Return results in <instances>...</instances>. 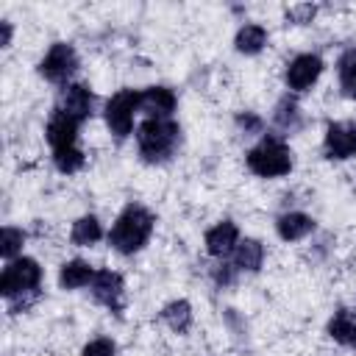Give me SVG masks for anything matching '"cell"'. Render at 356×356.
<instances>
[{"instance_id": "cell-21", "label": "cell", "mask_w": 356, "mask_h": 356, "mask_svg": "<svg viewBox=\"0 0 356 356\" xmlns=\"http://www.w3.org/2000/svg\"><path fill=\"white\" fill-rule=\"evenodd\" d=\"M339 83L348 97H356V50H348L339 58Z\"/></svg>"}, {"instance_id": "cell-13", "label": "cell", "mask_w": 356, "mask_h": 356, "mask_svg": "<svg viewBox=\"0 0 356 356\" xmlns=\"http://www.w3.org/2000/svg\"><path fill=\"white\" fill-rule=\"evenodd\" d=\"M236 225L234 222H220V225H214L209 234H206V250L211 253V256H225L234 245H236Z\"/></svg>"}, {"instance_id": "cell-27", "label": "cell", "mask_w": 356, "mask_h": 356, "mask_svg": "<svg viewBox=\"0 0 356 356\" xmlns=\"http://www.w3.org/2000/svg\"><path fill=\"white\" fill-rule=\"evenodd\" d=\"M0 28H3V39H0V44L6 47V44L11 42V25H8V22H0Z\"/></svg>"}, {"instance_id": "cell-1", "label": "cell", "mask_w": 356, "mask_h": 356, "mask_svg": "<svg viewBox=\"0 0 356 356\" xmlns=\"http://www.w3.org/2000/svg\"><path fill=\"white\" fill-rule=\"evenodd\" d=\"M150 231H153V214L147 209H142V206H128L117 217L108 239L120 253H134L147 242Z\"/></svg>"}, {"instance_id": "cell-22", "label": "cell", "mask_w": 356, "mask_h": 356, "mask_svg": "<svg viewBox=\"0 0 356 356\" xmlns=\"http://www.w3.org/2000/svg\"><path fill=\"white\" fill-rule=\"evenodd\" d=\"M22 242H25V234H22V231H17V228H3V234H0V253H3L6 259H14V256L19 253V248H22Z\"/></svg>"}, {"instance_id": "cell-3", "label": "cell", "mask_w": 356, "mask_h": 356, "mask_svg": "<svg viewBox=\"0 0 356 356\" xmlns=\"http://www.w3.org/2000/svg\"><path fill=\"white\" fill-rule=\"evenodd\" d=\"M248 167H250L256 175L275 178V175H286V172H289L292 159H289V150H286L278 139H264L259 147H253V150L248 153Z\"/></svg>"}, {"instance_id": "cell-23", "label": "cell", "mask_w": 356, "mask_h": 356, "mask_svg": "<svg viewBox=\"0 0 356 356\" xmlns=\"http://www.w3.org/2000/svg\"><path fill=\"white\" fill-rule=\"evenodd\" d=\"M81 164H83V153L81 150H75V147L56 150V167L61 172H75V170H81Z\"/></svg>"}, {"instance_id": "cell-2", "label": "cell", "mask_w": 356, "mask_h": 356, "mask_svg": "<svg viewBox=\"0 0 356 356\" xmlns=\"http://www.w3.org/2000/svg\"><path fill=\"white\" fill-rule=\"evenodd\" d=\"M136 142L147 161H161L172 153L178 142V125L164 117H147L136 131Z\"/></svg>"}, {"instance_id": "cell-24", "label": "cell", "mask_w": 356, "mask_h": 356, "mask_svg": "<svg viewBox=\"0 0 356 356\" xmlns=\"http://www.w3.org/2000/svg\"><path fill=\"white\" fill-rule=\"evenodd\" d=\"M81 356H114V342L111 339H92Z\"/></svg>"}, {"instance_id": "cell-20", "label": "cell", "mask_w": 356, "mask_h": 356, "mask_svg": "<svg viewBox=\"0 0 356 356\" xmlns=\"http://www.w3.org/2000/svg\"><path fill=\"white\" fill-rule=\"evenodd\" d=\"M103 236V231H100V222L95 220V217H81L75 225H72V242L75 245H92V242H97Z\"/></svg>"}, {"instance_id": "cell-4", "label": "cell", "mask_w": 356, "mask_h": 356, "mask_svg": "<svg viewBox=\"0 0 356 356\" xmlns=\"http://www.w3.org/2000/svg\"><path fill=\"white\" fill-rule=\"evenodd\" d=\"M39 275H42V270L33 259H14L0 275V292L6 298L22 295V292H28L39 284Z\"/></svg>"}, {"instance_id": "cell-12", "label": "cell", "mask_w": 356, "mask_h": 356, "mask_svg": "<svg viewBox=\"0 0 356 356\" xmlns=\"http://www.w3.org/2000/svg\"><path fill=\"white\" fill-rule=\"evenodd\" d=\"M61 111H67L75 120L89 117L92 114V95H89V89L81 86V83H70L64 89V95H61Z\"/></svg>"}, {"instance_id": "cell-14", "label": "cell", "mask_w": 356, "mask_h": 356, "mask_svg": "<svg viewBox=\"0 0 356 356\" xmlns=\"http://www.w3.org/2000/svg\"><path fill=\"white\" fill-rule=\"evenodd\" d=\"M312 228H314L312 217H306V214H300V211H289V214H284V217L278 220V234H281V239H289V242L303 239Z\"/></svg>"}, {"instance_id": "cell-6", "label": "cell", "mask_w": 356, "mask_h": 356, "mask_svg": "<svg viewBox=\"0 0 356 356\" xmlns=\"http://www.w3.org/2000/svg\"><path fill=\"white\" fill-rule=\"evenodd\" d=\"M75 70H78V56H75V50H72L70 44H64V42L53 44V47L47 50V56L42 58V64H39V72H42L47 81H67Z\"/></svg>"}, {"instance_id": "cell-9", "label": "cell", "mask_w": 356, "mask_h": 356, "mask_svg": "<svg viewBox=\"0 0 356 356\" xmlns=\"http://www.w3.org/2000/svg\"><path fill=\"white\" fill-rule=\"evenodd\" d=\"M78 122L75 117H70L67 111H56L47 122V142L56 147V150H64V147H72V139L78 134Z\"/></svg>"}, {"instance_id": "cell-5", "label": "cell", "mask_w": 356, "mask_h": 356, "mask_svg": "<svg viewBox=\"0 0 356 356\" xmlns=\"http://www.w3.org/2000/svg\"><path fill=\"white\" fill-rule=\"evenodd\" d=\"M136 108H139V92H134V89L117 92L106 106V122H108L111 134L128 136L134 128V111Z\"/></svg>"}, {"instance_id": "cell-10", "label": "cell", "mask_w": 356, "mask_h": 356, "mask_svg": "<svg viewBox=\"0 0 356 356\" xmlns=\"http://www.w3.org/2000/svg\"><path fill=\"white\" fill-rule=\"evenodd\" d=\"M139 108L147 111L150 117H170L175 108V95L164 86H150L145 92H139Z\"/></svg>"}, {"instance_id": "cell-8", "label": "cell", "mask_w": 356, "mask_h": 356, "mask_svg": "<svg viewBox=\"0 0 356 356\" xmlns=\"http://www.w3.org/2000/svg\"><path fill=\"white\" fill-rule=\"evenodd\" d=\"M320 72H323V61H320L317 56L306 53V56H298V58L286 67V83H289L292 89L303 92V89H309V86L320 78Z\"/></svg>"}, {"instance_id": "cell-18", "label": "cell", "mask_w": 356, "mask_h": 356, "mask_svg": "<svg viewBox=\"0 0 356 356\" xmlns=\"http://www.w3.org/2000/svg\"><path fill=\"white\" fill-rule=\"evenodd\" d=\"M264 42H267V33L261 25H245L236 33V50L239 53H259L264 47Z\"/></svg>"}, {"instance_id": "cell-17", "label": "cell", "mask_w": 356, "mask_h": 356, "mask_svg": "<svg viewBox=\"0 0 356 356\" xmlns=\"http://www.w3.org/2000/svg\"><path fill=\"white\" fill-rule=\"evenodd\" d=\"M261 256H264L261 242H256V239H245V242L236 245L234 261H236L239 270H259V267H261Z\"/></svg>"}, {"instance_id": "cell-16", "label": "cell", "mask_w": 356, "mask_h": 356, "mask_svg": "<svg viewBox=\"0 0 356 356\" xmlns=\"http://www.w3.org/2000/svg\"><path fill=\"white\" fill-rule=\"evenodd\" d=\"M92 278H95L92 267H89L86 261H81V259L67 261V264L61 267V275H58V281H61L64 289H78V286H83V284L92 281Z\"/></svg>"}, {"instance_id": "cell-25", "label": "cell", "mask_w": 356, "mask_h": 356, "mask_svg": "<svg viewBox=\"0 0 356 356\" xmlns=\"http://www.w3.org/2000/svg\"><path fill=\"white\" fill-rule=\"evenodd\" d=\"M286 17L295 19V22H309L314 17V6H295V8L286 11Z\"/></svg>"}, {"instance_id": "cell-11", "label": "cell", "mask_w": 356, "mask_h": 356, "mask_svg": "<svg viewBox=\"0 0 356 356\" xmlns=\"http://www.w3.org/2000/svg\"><path fill=\"white\" fill-rule=\"evenodd\" d=\"M92 292L100 303L111 306V309H120V295H122V278L111 270H100L95 273L92 278Z\"/></svg>"}, {"instance_id": "cell-15", "label": "cell", "mask_w": 356, "mask_h": 356, "mask_svg": "<svg viewBox=\"0 0 356 356\" xmlns=\"http://www.w3.org/2000/svg\"><path fill=\"white\" fill-rule=\"evenodd\" d=\"M328 334L342 345H356V314H350L345 309L337 312L328 323Z\"/></svg>"}, {"instance_id": "cell-7", "label": "cell", "mask_w": 356, "mask_h": 356, "mask_svg": "<svg viewBox=\"0 0 356 356\" xmlns=\"http://www.w3.org/2000/svg\"><path fill=\"white\" fill-rule=\"evenodd\" d=\"M325 150L331 159L356 156V128L348 122H331L325 131Z\"/></svg>"}, {"instance_id": "cell-26", "label": "cell", "mask_w": 356, "mask_h": 356, "mask_svg": "<svg viewBox=\"0 0 356 356\" xmlns=\"http://www.w3.org/2000/svg\"><path fill=\"white\" fill-rule=\"evenodd\" d=\"M239 125H245V128H253V131H256V128H259V120H256V117H250V114H242V117H239Z\"/></svg>"}, {"instance_id": "cell-19", "label": "cell", "mask_w": 356, "mask_h": 356, "mask_svg": "<svg viewBox=\"0 0 356 356\" xmlns=\"http://www.w3.org/2000/svg\"><path fill=\"white\" fill-rule=\"evenodd\" d=\"M161 317L167 320V325L172 328V331H186L189 328V323H192V306L186 303V300H175V303H170V306H164V312H161Z\"/></svg>"}]
</instances>
